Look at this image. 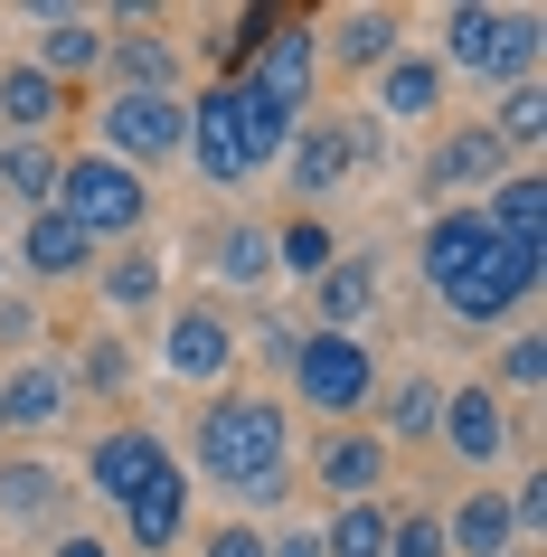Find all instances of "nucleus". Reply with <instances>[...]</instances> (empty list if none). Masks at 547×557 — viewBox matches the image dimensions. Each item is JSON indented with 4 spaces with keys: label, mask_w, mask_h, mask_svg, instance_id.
<instances>
[{
    "label": "nucleus",
    "mask_w": 547,
    "mask_h": 557,
    "mask_svg": "<svg viewBox=\"0 0 547 557\" xmlns=\"http://www.w3.org/2000/svg\"><path fill=\"white\" fill-rule=\"evenodd\" d=\"M189 454H199V472L217 482V492H236L246 510L236 520H256V510H284L293 500V416L284 397H246V387H217L199 407V435H189Z\"/></svg>",
    "instance_id": "f257e3e1"
},
{
    "label": "nucleus",
    "mask_w": 547,
    "mask_h": 557,
    "mask_svg": "<svg viewBox=\"0 0 547 557\" xmlns=\"http://www.w3.org/2000/svg\"><path fill=\"white\" fill-rule=\"evenodd\" d=\"M293 143V114L284 104H264L246 76H227V86L189 95V161H199V180H217V189H246V180H264L274 161H284Z\"/></svg>",
    "instance_id": "f03ea898"
},
{
    "label": "nucleus",
    "mask_w": 547,
    "mask_h": 557,
    "mask_svg": "<svg viewBox=\"0 0 547 557\" xmlns=\"http://www.w3.org/2000/svg\"><path fill=\"white\" fill-rule=\"evenodd\" d=\"M538 48H547L538 10L453 0V10H444V48H434V66H444V76H472V86H529V76H538Z\"/></svg>",
    "instance_id": "7ed1b4c3"
},
{
    "label": "nucleus",
    "mask_w": 547,
    "mask_h": 557,
    "mask_svg": "<svg viewBox=\"0 0 547 557\" xmlns=\"http://www.w3.org/2000/svg\"><path fill=\"white\" fill-rule=\"evenodd\" d=\"M48 208L104 256V246H133V236L151 227V180L123 171V161H104V151H66L58 161V199Z\"/></svg>",
    "instance_id": "20e7f679"
},
{
    "label": "nucleus",
    "mask_w": 547,
    "mask_h": 557,
    "mask_svg": "<svg viewBox=\"0 0 547 557\" xmlns=\"http://www.w3.org/2000/svg\"><path fill=\"white\" fill-rule=\"evenodd\" d=\"M284 379H293V407L349 425V416H369V397H377V359H369L359 331H302V350H293Z\"/></svg>",
    "instance_id": "39448f33"
},
{
    "label": "nucleus",
    "mask_w": 547,
    "mask_h": 557,
    "mask_svg": "<svg viewBox=\"0 0 547 557\" xmlns=\"http://www.w3.org/2000/svg\"><path fill=\"white\" fill-rule=\"evenodd\" d=\"M189 143V95H123L104 86V114H95V151L123 161V171H151V161H179Z\"/></svg>",
    "instance_id": "423d86ee"
},
{
    "label": "nucleus",
    "mask_w": 547,
    "mask_h": 557,
    "mask_svg": "<svg viewBox=\"0 0 547 557\" xmlns=\"http://www.w3.org/2000/svg\"><path fill=\"white\" fill-rule=\"evenodd\" d=\"M161 379H179V387H227L236 379V359H246V331L217 312V302H179L171 322H161Z\"/></svg>",
    "instance_id": "0eeeda50"
},
{
    "label": "nucleus",
    "mask_w": 547,
    "mask_h": 557,
    "mask_svg": "<svg viewBox=\"0 0 547 557\" xmlns=\"http://www.w3.org/2000/svg\"><path fill=\"white\" fill-rule=\"evenodd\" d=\"M434 444L453 454L472 482H490L500 472V454H510V397L490 379H462V387H444V416H434Z\"/></svg>",
    "instance_id": "6e6552de"
},
{
    "label": "nucleus",
    "mask_w": 547,
    "mask_h": 557,
    "mask_svg": "<svg viewBox=\"0 0 547 557\" xmlns=\"http://www.w3.org/2000/svg\"><path fill=\"white\" fill-rule=\"evenodd\" d=\"M246 86H256L264 104H284L293 123L312 114V86H321V38H312V20H264V38H256V66H246Z\"/></svg>",
    "instance_id": "1a4fd4ad"
},
{
    "label": "nucleus",
    "mask_w": 547,
    "mask_h": 557,
    "mask_svg": "<svg viewBox=\"0 0 547 557\" xmlns=\"http://www.w3.org/2000/svg\"><path fill=\"white\" fill-rule=\"evenodd\" d=\"M274 171H284V189L321 218V199H331V189H340V180L359 171V143H349V123H340V114H302Z\"/></svg>",
    "instance_id": "9d476101"
},
{
    "label": "nucleus",
    "mask_w": 547,
    "mask_h": 557,
    "mask_svg": "<svg viewBox=\"0 0 547 557\" xmlns=\"http://www.w3.org/2000/svg\"><path fill=\"white\" fill-rule=\"evenodd\" d=\"M500 171H510V151H500V133L472 114V123H453V133L434 143V161H425L415 189H425V208H462V189H490Z\"/></svg>",
    "instance_id": "9b49d317"
},
{
    "label": "nucleus",
    "mask_w": 547,
    "mask_h": 557,
    "mask_svg": "<svg viewBox=\"0 0 547 557\" xmlns=\"http://www.w3.org/2000/svg\"><path fill=\"white\" fill-rule=\"evenodd\" d=\"M490 256H500V236H490L482 199L434 208V218H425V236H415V274H425L434 294H444V284H462V274H472V264H490Z\"/></svg>",
    "instance_id": "f8f14e48"
},
{
    "label": "nucleus",
    "mask_w": 547,
    "mask_h": 557,
    "mask_svg": "<svg viewBox=\"0 0 547 557\" xmlns=\"http://www.w3.org/2000/svg\"><path fill=\"white\" fill-rule=\"evenodd\" d=\"M387 472H397V454H387L369 425H331V435L312 444V482L331 492V510H340V500H387Z\"/></svg>",
    "instance_id": "ddd939ff"
},
{
    "label": "nucleus",
    "mask_w": 547,
    "mask_h": 557,
    "mask_svg": "<svg viewBox=\"0 0 547 557\" xmlns=\"http://www.w3.org/2000/svg\"><path fill=\"white\" fill-rule=\"evenodd\" d=\"M29 66L48 86L104 76V20H95V10H29Z\"/></svg>",
    "instance_id": "4468645a"
},
{
    "label": "nucleus",
    "mask_w": 547,
    "mask_h": 557,
    "mask_svg": "<svg viewBox=\"0 0 547 557\" xmlns=\"http://www.w3.org/2000/svg\"><path fill=\"white\" fill-rule=\"evenodd\" d=\"M161 472H171V444L151 435V425H104V435L86 444V482L114 500V510H123L133 492H151Z\"/></svg>",
    "instance_id": "2eb2a0df"
},
{
    "label": "nucleus",
    "mask_w": 547,
    "mask_h": 557,
    "mask_svg": "<svg viewBox=\"0 0 547 557\" xmlns=\"http://www.w3.org/2000/svg\"><path fill=\"white\" fill-rule=\"evenodd\" d=\"M321 38V58L331 66H349V76H377V66L406 48V10H377V0H359V10H331V29H312Z\"/></svg>",
    "instance_id": "dca6fc26"
},
{
    "label": "nucleus",
    "mask_w": 547,
    "mask_h": 557,
    "mask_svg": "<svg viewBox=\"0 0 547 557\" xmlns=\"http://www.w3.org/2000/svg\"><path fill=\"white\" fill-rule=\"evenodd\" d=\"M369 86H377V114L397 123V133H415V123H434V114H444V95H453V76H444V66H434L425 48H397V58L377 66Z\"/></svg>",
    "instance_id": "f3484780"
},
{
    "label": "nucleus",
    "mask_w": 547,
    "mask_h": 557,
    "mask_svg": "<svg viewBox=\"0 0 547 557\" xmlns=\"http://www.w3.org/2000/svg\"><path fill=\"white\" fill-rule=\"evenodd\" d=\"M66 425V369L58 359H20V369H0V435H48Z\"/></svg>",
    "instance_id": "a211bd4d"
},
{
    "label": "nucleus",
    "mask_w": 547,
    "mask_h": 557,
    "mask_svg": "<svg viewBox=\"0 0 547 557\" xmlns=\"http://www.w3.org/2000/svg\"><path fill=\"white\" fill-rule=\"evenodd\" d=\"M10 274H29V284H76V274H95V246H86L76 227H66L58 208H38V218H20Z\"/></svg>",
    "instance_id": "6ab92c4d"
},
{
    "label": "nucleus",
    "mask_w": 547,
    "mask_h": 557,
    "mask_svg": "<svg viewBox=\"0 0 547 557\" xmlns=\"http://www.w3.org/2000/svg\"><path fill=\"white\" fill-rule=\"evenodd\" d=\"M104 86H123V95H179V38H161V29H104Z\"/></svg>",
    "instance_id": "aec40b11"
},
{
    "label": "nucleus",
    "mask_w": 547,
    "mask_h": 557,
    "mask_svg": "<svg viewBox=\"0 0 547 557\" xmlns=\"http://www.w3.org/2000/svg\"><path fill=\"white\" fill-rule=\"evenodd\" d=\"M123 539H133V548L142 557H171L179 539H189V472H161V482H151V492H133L123 500Z\"/></svg>",
    "instance_id": "412c9836"
},
{
    "label": "nucleus",
    "mask_w": 547,
    "mask_h": 557,
    "mask_svg": "<svg viewBox=\"0 0 547 557\" xmlns=\"http://www.w3.org/2000/svg\"><path fill=\"white\" fill-rule=\"evenodd\" d=\"M369 407H377V425H369V435L387 444V454H397V444H434V416H444V379L406 369L397 387H377Z\"/></svg>",
    "instance_id": "4be33fe9"
},
{
    "label": "nucleus",
    "mask_w": 547,
    "mask_h": 557,
    "mask_svg": "<svg viewBox=\"0 0 547 557\" xmlns=\"http://www.w3.org/2000/svg\"><path fill=\"white\" fill-rule=\"evenodd\" d=\"M66 510V472L58 463H38V454H10L0 463V520L10 529H58Z\"/></svg>",
    "instance_id": "5701e85b"
},
{
    "label": "nucleus",
    "mask_w": 547,
    "mask_h": 557,
    "mask_svg": "<svg viewBox=\"0 0 547 557\" xmlns=\"http://www.w3.org/2000/svg\"><path fill=\"white\" fill-rule=\"evenodd\" d=\"M208 274H217L227 294H264V284H274V227L227 218V227L208 236Z\"/></svg>",
    "instance_id": "b1692460"
},
{
    "label": "nucleus",
    "mask_w": 547,
    "mask_h": 557,
    "mask_svg": "<svg viewBox=\"0 0 547 557\" xmlns=\"http://www.w3.org/2000/svg\"><path fill=\"white\" fill-rule=\"evenodd\" d=\"M66 114V86H48L29 58L0 66V123H10V143H48V123Z\"/></svg>",
    "instance_id": "393cba45"
},
{
    "label": "nucleus",
    "mask_w": 547,
    "mask_h": 557,
    "mask_svg": "<svg viewBox=\"0 0 547 557\" xmlns=\"http://www.w3.org/2000/svg\"><path fill=\"white\" fill-rule=\"evenodd\" d=\"M434 302H444V312H453L462 331H500V322H510V312H519V302H529V294H519V284H510V264L490 256V264H472L462 284H444V294H434Z\"/></svg>",
    "instance_id": "a878e982"
},
{
    "label": "nucleus",
    "mask_w": 547,
    "mask_h": 557,
    "mask_svg": "<svg viewBox=\"0 0 547 557\" xmlns=\"http://www.w3.org/2000/svg\"><path fill=\"white\" fill-rule=\"evenodd\" d=\"M434 520H444V548L453 557H510V500L490 492V482L462 492L453 510H434Z\"/></svg>",
    "instance_id": "bb28decb"
},
{
    "label": "nucleus",
    "mask_w": 547,
    "mask_h": 557,
    "mask_svg": "<svg viewBox=\"0 0 547 557\" xmlns=\"http://www.w3.org/2000/svg\"><path fill=\"white\" fill-rule=\"evenodd\" d=\"M369 302H377V256H340L312 284V331H359Z\"/></svg>",
    "instance_id": "cd10ccee"
},
{
    "label": "nucleus",
    "mask_w": 547,
    "mask_h": 557,
    "mask_svg": "<svg viewBox=\"0 0 547 557\" xmlns=\"http://www.w3.org/2000/svg\"><path fill=\"white\" fill-rule=\"evenodd\" d=\"M340 264V246H331V218H312V208H293L284 227H274V284H302L312 294L321 274Z\"/></svg>",
    "instance_id": "c85d7f7f"
},
{
    "label": "nucleus",
    "mask_w": 547,
    "mask_h": 557,
    "mask_svg": "<svg viewBox=\"0 0 547 557\" xmlns=\"http://www.w3.org/2000/svg\"><path fill=\"white\" fill-rule=\"evenodd\" d=\"M95 284H104V312H151V302L171 294V274L151 246H114V256L95 264Z\"/></svg>",
    "instance_id": "c756f323"
},
{
    "label": "nucleus",
    "mask_w": 547,
    "mask_h": 557,
    "mask_svg": "<svg viewBox=\"0 0 547 557\" xmlns=\"http://www.w3.org/2000/svg\"><path fill=\"white\" fill-rule=\"evenodd\" d=\"M321 557H387V529H397V510L387 500H340V510H321Z\"/></svg>",
    "instance_id": "7c9ffc66"
},
{
    "label": "nucleus",
    "mask_w": 547,
    "mask_h": 557,
    "mask_svg": "<svg viewBox=\"0 0 547 557\" xmlns=\"http://www.w3.org/2000/svg\"><path fill=\"white\" fill-rule=\"evenodd\" d=\"M482 218H490L500 246H510V236H538L547 227V180L538 171H500V180H490V199H482Z\"/></svg>",
    "instance_id": "2f4dec72"
},
{
    "label": "nucleus",
    "mask_w": 547,
    "mask_h": 557,
    "mask_svg": "<svg viewBox=\"0 0 547 557\" xmlns=\"http://www.w3.org/2000/svg\"><path fill=\"white\" fill-rule=\"evenodd\" d=\"M58 143H0V189L20 199V218H38V208L58 199Z\"/></svg>",
    "instance_id": "473e14b6"
},
{
    "label": "nucleus",
    "mask_w": 547,
    "mask_h": 557,
    "mask_svg": "<svg viewBox=\"0 0 547 557\" xmlns=\"http://www.w3.org/2000/svg\"><path fill=\"white\" fill-rule=\"evenodd\" d=\"M490 387H500V397H538V387H547V331H538V322L500 331V359H490Z\"/></svg>",
    "instance_id": "72a5a7b5"
},
{
    "label": "nucleus",
    "mask_w": 547,
    "mask_h": 557,
    "mask_svg": "<svg viewBox=\"0 0 547 557\" xmlns=\"http://www.w3.org/2000/svg\"><path fill=\"white\" fill-rule=\"evenodd\" d=\"M482 123L500 133V151H529L547 133V86H538V76H529V86H500V104H490Z\"/></svg>",
    "instance_id": "f704fd0d"
},
{
    "label": "nucleus",
    "mask_w": 547,
    "mask_h": 557,
    "mask_svg": "<svg viewBox=\"0 0 547 557\" xmlns=\"http://www.w3.org/2000/svg\"><path fill=\"white\" fill-rule=\"evenodd\" d=\"M76 379H86L95 397H114V387H133V350H123L114 331L95 322V341H86V350H76Z\"/></svg>",
    "instance_id": "c9c22d12"
},
{
    "label": "nucleus",
    "mask_w": 547,
    "mask_h": 557,
    "mask_svg": "<svg viewBox=\"0 0 547 557\" xmlns=\"http://www.w3.org/2000/svg\"><path fill=\"white\" fill-rule=\"evenodd\" d=\"M387 557H453V548H444V520H434V510H397Z\"/></svg>",
    "instance_id": "e433bc0d"
},
{
    "label": "nucleus",
    "mask_w": 547,
    "mask_h": 557,
    "mask_svg": "<svg viewBox=\"0 0 547 557\" xmlns=\"http://www.w3.org/2000/svg\"><path fill=\"white\" fill-rule=\"evenodd\" d=\"M199 557H264V520H217V529H199Z\"/></svg>",
    "instance_id": "4c0bfd02"
},
{
    "label": "nucleus",
    "mask_w": 547,
    "mask_h": 557,
    "mask_svg": "<svg viewBox=\"0 0 547 557\" xmlns=\"http://www.w3.org/2000/svg\"><path fill=\"white\" fill-rule=\"evenodd\" d=\"M500 500H510V539H538V529H547V482H538V472H529V482H510Z\"/></svg>",
    "instance_id": "58836bf2"
},
{
    "label": "nucleus",
    "mask_w": 547,
    "mask_h": 557,
    "mask_svg": "<svg viewBox=\"0 0 547 557\" xmlns=\"http://www.w3.org/2000/svg\"><path fill=\"white\" fill-rule=\"evenodd\" d=\"M256 350H264V369H293V350H302V331L264 312V322H256Z\"/></svg>",
    "instance_id": "ea45409f"
},
{
    "label": "nucleus",
    "mask_w": 547,
    "mask_h": 557,
    "mask_svg": "<svg viewBox=\"0 0 547 557\" xmlns=\"http://www.w3.org/2000/svg\"><path fill=\"white\" fill-rule=\"evenodd\" d=\"M264 557H321V529H312V520H284V529H264Z\"/></svg>",
    "instance_id": "a19ab883"
},
{
    "label": "nucleus",
    "mask_w": 547,
    "mask_h": 557,
    "mask_svg": "<svg viewBox=\"0 0 547 557\" xmlns=\"http://www.w3.org/2000/svg\"><path fill=\"white\" fill-rule=\"evenodd\" d=\"M0 341H10V350H29V341H38V302H29V294L0 302Z\"/></svg>",
    "instance_id": "79ce46f5"
},
{
    "label": "nucleus",
    "mask_w": 547,
    "mask_h": 557,
    "mask_svg": "<svg viewBox=\"0 0 547 557\" xmlns=\"http://www.w3.org/2000/svg\"><path fill=\"white\" fill-rule=\"evenodd\" d=\"M48 557H114V539H95V529H58Z\"/></svg>",
    "instance_id": "37998d69"
},
{
    "label": "nucleus",
    "mask_w": 547,
    "mask_h": 557,
    "mask_svg": "<svg viewBox=\"0 0 547 557\" xmlns=\"http://www.w3.org/2000/svg\"><path fill=\"white\" fill-rule=\"evenodd\" d=\"M0 274H10V256H0Z\"/></svg>",
    "instance_id": "c03bdc74"
}]
</instances>
